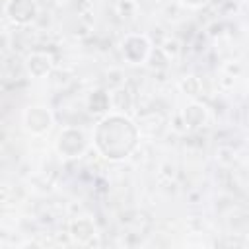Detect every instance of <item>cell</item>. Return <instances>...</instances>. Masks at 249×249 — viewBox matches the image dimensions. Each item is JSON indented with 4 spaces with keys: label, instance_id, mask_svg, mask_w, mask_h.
Here are the masks:
<instances>
[{
    "label": "cell",
    "instance_id": "obj_9",
    "mask_svg": "<svg viewBox=\"0 0 249 249\" xmlns=\"http://www.w3.org/2000/svg\"><path fill=\"white\" fill-rule=\"evenodd\" d=\"M86 107L91 115H107L109 111H113V101H111V93L103 91V89H95L91 93H88L86 97Z\"/></svg>",
    "mask_w": 249,
    "mask_h": 249
},
{
    "label": "cell",
    "instance_id": "obj_11",
    "mask_svg": "<svg viewBox=\"0 0 249 249\" xmlns=\"http://www.w3.org/2000/svg\"><path fill=\"white\" fill-rule=\"evenodd\" d=\"M183 8H189V10H198V8H202V6H206L208 4V0H177Z\"/></svg>",
    "mask_w": 249,
    "mask_h": 249
},
{
    "label": "cell",
    "instance_id": "obj_7",
    "mask_svg": "<svg viewBox=\"0 0 249 249\" xmlns=\"http://www.w3.org/2000/svg\"><path fill=\"white\" fill-rule=\"evenodd\" d=\"M23 66H25V72L27 76L35 78V80H43L47 78L53 68H54V58L51 53H45V51H33L25 56L23 60Z\"/></svg>",
    "mask_w": 249,
    "mask_h": 249
},
{
    "label": "cell",
    "instance_id": "obj_1",
    "mask_svg": "<svg viewBox=\"0 0 249 249\" xmlns=\"http://www.w3.org/2000/svg\"><path fill=\"white\" fill-rule=\"evenodd\" d=\"M138 140H140L138 124L121 111H109L107 115L99 117L91 132L93 148L101 158L109 161L126 160L136 150Z\"/></svg>",
    "mask_w": 249,
    "mask_h": 249
},
{
    "label": "cell",
    "instance_id": "obj_10",
    "mask_svg": "<svg viewBox=\"0 0 249 249\" xmlns=\"http://www.w3.org/2000/svg\"><path fill=\"white\" fill-rule=\"evenodd\" d=\"M179 89H181L185 95L196 99V97L202 93V82H200L198 76L189 74V76H183V78L179 80Z\"/></svg>",
    "mask_w": 249,
    "mask_h": 249
},
{
    "label": "cell",
    "instance_id": "obj_12",
    "mask_svg": "<svg viewBox=\"0 0 249 249\" xmlns=\"http://www.w3.org/2000/svg\"><path fill=\"white\" fill-rule=\"evenodd\" d=\"M247 89H249V82H247Z\"/></svg>",
    "mask_w": 249,
    "mask_h": 249
},
{
    "label": "cell",
    "instance_id": "obj_4",
    "mask_svg": "<svg viewBox=\"0 0 249 249\" xmlns=\"http://www.w3.org/2000/svg\"><path fill=\"white\" fill-rule=\"evenodd\" d=\"M54 124V117L47 105H29L21 111V126L31 136H45Z\"/></svg>",
    "mask_w": 249,
    "mask_h": 249
},
{
    "label": "cell",
    "instance_id": "obj_3",
    "mask_svg": "<svg viewBox=\"0 0 249 249\" xmlns=\"http://www.w3.org/2000/svg\"><path fill=\"white\" fill-rule=\"evenodd\" d=\"M152 43L148 39L146 33H126L121 39V54L124 58V62L138 66V64H146L150 54H152Z\"/></svg>",
    "mask_w": 249,
    "mask_h": 249
},
{
    "label": "cell",
    "instance_id": "obj_2",
    "mask_svg": "<svg viewBox=\"0 0 249 249\" xmlns=\"http://www.w3.org/2000/svg\"><path fill=\"white\" fill-rule=\"evenodd\" d=\"M91 144L89 134L80 128V126H64L56 140H54V150L60 158L64 160H74V158H82L88 148Z\"/></svg>",
    "mask_w": 249,
    "mask_h": 249
},
{
    "label": "cell",
    "instance_id": "obj_6",
    "mask_svg": "<svg viewBox=\"0 0 249 249\" xmlns=\"http://www.w3.org/2000/svg\"><path fill=\"white\" fill-rule=\"evenodd\" d=\"M68 235L78 245H89L99 235L97 224L89 216H78L68 224Z\"/></svg>",
    "mask_w": 249,
    "mask_h": 249
},
{
    "label": "cell",
    "instance_id": "obj_5",
    "mask_svg": "<svg viewBox=\"0 0 249 249\" xmlns=\"http://www.w3.org/2000/svg\"><path fill=\"white\" fill-rule=\"evenodd\" d=\"M4 16L14 25H29L39 16L37 0H6Z\"/></svg>",
    "mask_w": 249,
    "mask_h": 249
},
{
    "label": "cell",
    "instance_id": "obj_8",
    "mask_svg": "<svg viewBox=\"0 0 249 249\" xmlns=\"http://www.w3.org/2000/svg\"><path fill=\"white\" fill-rule=\"evenodd\" d=\"M208 107L200 101H191L183 109V124L187 130H198L208 123Z\"/></svg>",
    "mask_w": 249,
    "mask_h": 249
}]
</instances>
